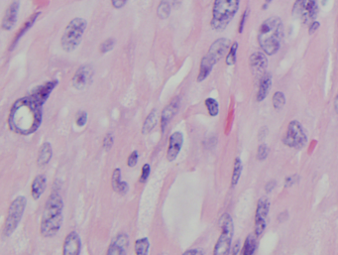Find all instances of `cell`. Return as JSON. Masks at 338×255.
Masks as SVG:
<instances>
[{
    "label": "cell",
    "instance_id": "obj_6",
    "mask_svg": "<svg viewBox=\"0 0 338 255\" xmlns=\"http://www.w3.org/2000/svg\"><path fill=\"white\" fill-rule=\"evenodd\" d=\"M87 26V20L81 17H75L69 22L61 37V46L64 51L71 53L81 45Z\"/></svg>",
    "mask_w": 338,
    "mask_h": 255
},
{
    "label": "cell",
    "instance_id": "obj_3",
    "mask_svg": "<svg viewBox=\"0 0 338 255\" xmlns=\"http://www.w3.org/2000/svg\"><path fill=\"white\" fill-rule=\"evenodd\" d=\"M64 202L59 193H52L45 203L40 224V232L45 239L55 237L59 232L64 221Z\"/></svg>",
    "mask_w": 338,
    "mask_h": 255
},
{
    "label": "cell",
    "instance_id": "obj_36",
    "mask_svg": "<svg viewBox=\"0 0 338 255\" xmlns=\"http://www.w3.org/2000/svg\"><path fill=\"white\" fill-rule=\"evenodd\" d=\"M248 16H249V9L246 8V9L243 11V14L241 16V19H240V21H239V25H238V33H239V34H242V33H243Z\"/></svg>",
    "mask_w": 338,
    "mask_h": 255
},
{
    "label": "cell",
    "instance_id": "obj_46",
    "mask_svg": "<svg viewBox=\"0 0 338 255\" xmlns=\"http://www.w3.org/2000/svg\"><path fill=\"white\" fill-rule=\"evenodd\" d=\"M240 246H241V245H240V240H237L235 243H234V246H233L231 252H232L233 254H238V253L241 251V248H242V247H240Z\"/></svg>",
    "mask_w": 338,
    "mask_h": 255
},
{
    "label": "cell",
    "instance_id": "obj_47",
    "mask_svg": "<svg viewBox=\"0 0 338 255\" xmlns=\"http://www.w3.org/2000/svg\"><path fill=\"white\" fill-rule=\"evenodd\" d=\"M185 255H197V254H204V251L203 250H201V249H197V248H195V249H189V250H187L185 253H184Z\"/></svg>",
    "mask_w": 338,
    "mask_h": 255
},
{
    "label": "cell",
    "instance_id": "obj_17",
    "mask_svg": "<svg viewBox=\"0 0 338 255\" xmlns=\"http://www.w3.org/2000/svg\"><path fill=\"white\" fill-rule=\"evenodd\" d=\"M317 14H319L317 0H306L300 16L303 23L306 25H309L312 21L316 19Z\"/></svg>",
    "mask_w": 338,
    "mask_h": 255
},
{
    "label": "cell",
    "instance_id": "obj_50",
    "mask_svg": "<svg viewBox=\"0 0 338 255\" xmlns=\"http://www.w3.org/2000/svg\"><path fill=\"white\" fill-rule=\"evenodd\" d=\"M268 6H269V4H268V3H266V2H264V3H263V5H262V7H261V9H262V10H266V9L268 8Z\"/></svg>",
    "mask_w": 338,
    "mask_h": 255
},
{
    "label": "cell",
    "instance_id": "obj_40",
    "mask_svg": "<svg viewBox=\"0 0 338 255\" xmlns=\"http://www.w3.org/2000/svg\"><path fill=\"white\" fill-rule=\"evenodd\" d=\"M88 122V113L86 111H81L76 117V125L78 127H84Z\"/></svg>",
    "mask_w": 338,
    "mask_h": 255
},
{
    "label": "cell",
    "instance_id": "obj_16",
    "mask_svg": "<svg viewBox=\"0 0 338 255\" xmlns=\"http://www.w3.org/2000/svg\"><path fill=\"white\" fill-rule=\"evenodd\" d=\"M58 84H59V82L57 80L49 81V82L45 83V84L41 85V86L36 87L34 90L31 91L30 95L32 97H34L40 104L44 105L46 101L49 99L51 92L55 90V88L58 86Z\"/></svg>",
    "mask_w": 338,
    "mask_h": 255
},
{
    "label": "cell",
    "instance_id": "obj_12",
    "mask_svg": "<svg viewBox=\"0 0 338 255\" xmlns=\"http://www.w3.org/2000/svg\"><path fill=\"white\" fill-rule=\"evenodd\" d=\"M249 65L253 74L261 77L264 75L268 67V58L264 52H254L249 57Z\"/></svg>",
    "mask_w": 338,
    "mask_h": 255
},
{
    "label": "cell",
    "instance_id": "obj_49",
    "mask_svg": "<svg viewBox=\"0 0 338 255\" xmlns=\"http://www.w3.org/2000/svg\"><path fill=\"white\" fill-rule=\"evenodd\" d=\"M334 108H335V111L338 114V94L336 99H335V102H334Z\"/></svg>",
    "mask_w": 338,
    "mask_h": 255
},
{
    "label": "cell",
    "instance_id": "obj_38",
    "mask_svg": "<svg viewBox=\"0 0 338 255\" xmlns=\"http://www.w3.org/2000/svg\"><path fill=\"white\" fill-rule=\"evenodd\" d=\"M138 159H139V153H138V151H132L131 154L129 155L128 159H127V166L129 168L135 167V166L137 165V163H138Z\"/></svg>",
    "mask_w": 338,
    "mask_h": 255
},
{
    "label": "cell",
    "instance_id": "obj_33",
    "mask_svg": "<svg viewBox=\"0 0 338 255\" xmlns=\"http://www.w3.org/2000/svg\"><path fill=\"white\" fill-rule=\"evenodd\" d=\"M121 169L120 168H116L114 169L113 173H112V177H111V185H112V189L114 191L117 192L118 188L121 184Z\"/></svg>",
    "mask_w": 338,
    "mask_h": 255
},
{
    "label": "cell",
    "instance_id": "obj_25",
    "mask_svg": "<svg viewBox=\"0 0 338 255\" xmlns=\"http://www.w3.org/2000/svg\"><path fill=\"white\" fill-rule=\"evenodd\" d=\"M159 122V115H158V112L156 109L152 110L149 114H148L146 120L144 121L143 123V126H142V133L143 134H148L150 133L155 127L156 125L158 124Z\"/></svg>",
    "mask_w": 338,
    "mask_h": 255
},
{
    "label": "cell",
    "instance_id": "obj_41",
    "mask_svg": "<svg viewBox=\"0 0 338 255\" xmlns=\"http://www.w3.org/2000/svg\"><path fill=\"white\" fill-rule=\"evenodd\" d=\"M297 182H299V175H296V174L291 175V176L287 177L285 180V188H291Z\"/></svg>",
    "mask_w": 338,
    "mask_h": 255
},
{
    "label": "cell",
    "instance_id": "obj_27",
    "mask_svg": "<svg viewBox=\"0 0 338 255\" xmlns=\"http://www.w3.org/2000/svg\"><path fill=\"white\" fill-rule=\"evenodd\" d=\"M150 249V241L147 238L139 239L135 241L134 251L137 255H146Z\"/></svg>",
    "mask_w": 338,
    "mask_h": 255
},
{
    "label": "cell",
    "instance_id": "obj_51",
    "mask_svg": "<svg viewBox=\"0 0 338 255\" xmlns=\"http://www.w3.org/2000/svg\"><path fill=\"white\" fill-rule=\"evenodd\" d=\"M272 1H273V0H265V2H266V3H268V4H270Z\"/></svg>",
    "mask_w": 338,
    "mask_h": 255
},
{
    "label": "cell",
    "instance_id": "obj_19",
    "mask_svg": "<svg viewBox=\"0 0 338 255\" xmlns=\"http://www.w3.org/2000/svg\"><path fill=\"white\" fill-rule=\"evenodd\" d=\"M128 245H129V238H128V236L127 234H124V233L119 234L110 243V245H109V247L107 249V254H126Z\"/></svg>",
    "mask_w": 338,
    "mask_h": 255
},
{
    "label": "cell",
    "instance_id": "obj_48",
    "mask_svg": "<svg viewBox=\"0 0 338 255\" xmlns=\"http://www.w3.org/2000/svg\"><path fill=\"white\" fill-rule=\"evenodd\" d=\"M182 1H183V0H170L172 6H174V7H177V6L182 3Z\"/></svg>",
    "mask_w": 338,
    "mask_h": 255
},
{
    "label": "cell",
    "instance_id": "obj_24",
    "mask_svg": "<svg viewBox=\"0 0 338 255\" xmlns=\"http://www.w3.org/2000/svg\"><path fill=\"white\" fill-rule=\"evenodd\" d=\"M255 233H250L245 239L243 246L241 248V253L243 255H252L255 253L258 247V241Z\"/></svg>",
    "mask_w": 338,
    "mask_h": 255
},
{
    "label": "cell",
    "instance_id": "obj_21",
    "mask_svg": "<svg viewBox=\"0 0 338 255\" xmlns=\"http://www.w3.org/2000/svg\"><path fill=\"white\" fill-rule=\"evenodd\" d=\"M47 187V178L43 174L37 175L31 184V195L32 198L37 201L44 194L45 190Z\"/></svg>",
    "mask_w": 338,
    "mask_h": 255
},
{
    "label": "cell",
    "instance_id": "obj_39",
    "mask_svg": "<svg viewBox=\"0 0 338 255\" xmlns=\"http://www.w3.org/2000/svg\"><path fill=\"white\" fill-rule=\"evenodd\" d=\"M305 1L306 0H295L294 1V5H293V15L296 16V17L301 16Z\"/></svg>",
    "mask_w": 338,
    "mask_h": 255
},
{
    "label": "cell",
    "instance_id": "obj_23",
    "mask_svg": "<svg viewBox=\"0 0 338 255\" xmlns=\"http://www.w3.org/2000/svg\"><path fill=\"white\" fill-rule=\"evenodd\" d=\"M53 156V149L50 142H44L39 149L38 157H37V165L39 167H45L47 165Z\"/></svg>",
    "mask_w": 338,
    "mask_h": 255
},
{
    "label": "cell",
    "instance_id": "obj_13",
    "mask_svg": "<svg viewBox=\"0 0 338 255\" xmlns=\"http://www.w3.org/2000/svg\"><path fill=\"white\" fill-rule=\"evenodd\" d=\"M184 145V134L180 131H175L172 133L169 138V145L167 150V159L169 162L175 161L182 150V147Z\"/></svg>",
    "mask_w": 338,
    "mask_h": 255
},
{
    "label": "cell",
    "instance_id": "obj_20",
    "mask_svg": "<svg viewBox=\"0 0 338 255\" xmlns=\"http://www.w3.org/2000/svg\"><path fill=\"white\" fill-rule=\"evenodd\" d=\"M272 88V75L270 73H265L259 80V89L257 92L256 100L258 103L263 102L267 95L269 94Z\"/></svg>",
    "mask_w": 338,
    "mask_h": 255
},
{
    "label": "cell",
    "instance_id": "obj_28",
    "mask_svg": "<svg viewBox=\"0 0 338 255\" xmlns=\"http://www.w3.org/2000/svg\"><path fill=\"white\" fill-rule=\"evenodd\" d=\"M172 4L168 0H162L157 7V15L160 19H167L171 14Z\"/></svg>",
    "mask_w": 338,
    "mask_h": 255
},
{
    "label": "cell",
    "instance_id": "obj_37",
    "mask_svg": "<svg viewBox=\"0 0 338 255\" xmlns=\"http://www.w3.org/2000/svg\"><path fill=\"white\" fill-rule=\"evenodd\" d=\"M150 173H151V166H150V164L146 163V164L143 165L142 169H141V176H140V179H139L140 183H145L149 178Z\"/></svg>",
    "mask_w": 338,
    "mask_h": 255
},
{
    "label": "cell",
    "instance_id": "obj_7",
    "mask_svg": "<svg viewBox=\"0 0 338 255\" xmlns=\"http://www.w3.org/2000/svg\"><path fill=\"white\" fill-rule=\"evenodd\" d=\"M221 232L215 243L213 253L215 255L229 254L231 251V243L234 234V224L229 213H224L220 221Z\"/></svg>",
    "mask_w": 338,
    "mask_h": 255
},
{
    "label": "cell",
    "instance_id": "obj_31",
    "mask_svg": "<svg viewBox=\"0 0 338 255\" xmlns=\"http://www.w3.org/2000/svg\"><path fill=\"white\" fill-rule=\"evenodd\" d=\"M272 103H273V107L276 110L282 109L285 105H286V96L284 92L282 91H276L272 97Z\"/></svg>",
    "mask_w": 338,
    "mask_h": 255
},
{
    "label": "cell",
    "instance_id": "obj_30",
    "mask_svg": "<svg viewBox=\"0 0 338 255\" xmlns=\"http://www.w3.org/2000/svg\"><path fill=\"white\" fill-rule=\"evenodd\" d=\"M238 47H239V44L238 42H233L230 48H229V51L227 53V55L225 56V64L227 66H234L236 64V61H237V52H238Z\"/></svg>",
    "mask_w": 338,
    "mask_h": 255
},
{
    "label": "cell",
    "instance_id": "obj_14",
    "mask_svg": "<svg viewBox=\"0 0 338 255\" xmlns=\"http://www.w3.org/2000/svg\"><path fill=\"white\" fill-rule=\"evenodd\" d=\"M82 251V240L76 231H71L63 244V254L78 255Z\"/></svg>",
    "mask_w": 338,
    "mask_h": 255
},
{
    "label": "cell",
    "instance_id": "obj_43",
    "mask_svg": "<svg viewBox=\"0 0 338 255\" xmlns=\"http://www.w3.org/2000/svg\"><path fill=\"white\" fill-rule=\"evenodd\" d=\"M127 1L128 0H111V4L114 9H121L126 5Z\"/></svg>",
    "mask_w": 338,
    "mask_h": 255
},
{
    "label": "cell",
    "instance_id": "obj_15",
    "mask_svg": "<svg viewBox=\"0 0 338 255\" xmlns=\"http://www.w3.org/2000/svg\"><path fill=\"white\" fill-rule=\"evenodd\" d=\"M20 7V1L19 0H13L10 5L7 7L3 19L1 23V27L4 31L12 30L14 28L16 21H17V16H18V11Z\"/></svg>",
    "mask_w": 338,
    "mask_h": 255
},
{
    "label": "cell",
    "instance_id": "obj_9",
    "mask_svg": "<svg viewBox=\"0 0 338 255\" xmlns=\"http://www.w3.org/2000/svg\"><path fill=\"white\" fill-rule=\"evenodd\" d=\"M283 143L295 150L303 149L308 143V136L300 121L292 120L287 127L286 134L282 139Z\"/></svg>",
    "mask_w": 338,
    "mask_h": 255
},
{
    "label": "cell",
    "instance_id": "obj_45",
    "mask_svg": "<svg viewBox=\"0 0 338 255\" xmlns=\"http://www.w3.org/2000/svg\"><path fill=\"white\" fill-rule=\"evenodd\" d=\"M276 181H270V182H268L267 184H266V187H265V190L268 192V193H270V192H272L274 189H275V187H276Z\"/></svg>",
    "mask_w": 338,
    "mask_h": 255
},
{
    "label": "cell",
    "instance_id": "obj_22",
    "mask_svg": "<svg viewBox=\"0 0 338 255\" xmlns=\"http://www.w3.org/2000/svg\"><path fill=\"white\" fill-rule=\"evenodd\" d=\"M40 14H41V12H35L34 14H32V15L30 16L29 18L27 19V21L21 26V28L19 29V31H18V33L16 34V36H15L14 39H13V41H12V44H11V46H10V51H12L13 49H14L15 47L17 46V44H18V42H19V40L28 32V31L30 30V28L35 24V22H36V20L38 19V17L40 16Z\"/></svg>",
    "mask_w": 338,
    "mask_h": 255
},
{
    "label": "cell",
    "instance_id": "obj_8",
    "mask_svg": "<svg viewBox=\"0 0 338 255\" xmlns=\"http://www.w3.org/2000/svg\"><path fill=\"white\" fill-rule=\"evenodd\" d=\"M27 200L24 195H18L12 201L7 211V218L3 227V234L10 237L20 224L26 209Z\"/></svg>",
    "mask_w": 338,
    "mask_h": 255
},
{
    "label": "cell",
    "instance_id": "obj_29",
    "mask_svg": "<svg viewBox=\"0 0 338 255\" xmlns=\"http://www.w3.org/2000/svg\"><path fill=\"white\" fill-rule=\"evenodd\" d=\"M205 105H206V109L208 114L211 117H215L218 115L220 113V105L218 102L212 97H207L205 101Z\"/></svg>",
    "mask_w": 338,
    "mask_h": 255
},
{
    "label": "cell",
    "instance_id": "obj_2",
    "mask_svg": "<svg viewBox=\"0 0 338 255\" xmlns=\"http://www.w3.org/2000/svg\"><path fill=\"white\" fill-rule=\"evenodd\" d=\"M284 37V24L278 16H271L262 22L257 34V42L267 56L279 52Z\"/></svg>",
    "mask_w": 338,
    "mask_h": 255
},
{
    "label": "cell",
    "instance_id": "obj_18",
    "mask_svg": "<svg viewBox=\"0 0 338 255\" xmlns=\"http://www.w3.org/2000/svg\"><path fill=\"white\" fill-rule=\"evenodd\" d=\"M178 108H180V97L176 96L175 99H173V101L163 109L161 117H160V125H161L162 132L165 131V129L167 128V126L169 125L171 120H173V117L177 113Z\"/></svg>",
    "mask_w": 338,
    "mask_h": 255
},
{
    "label": "cell",
    "instance_id": "obj_1",
    "mask_svg": "<svg viewBox=\"0 0 338 255\" xmlns=\"http://www.w3.org/2000/svg\"><path fill=\"white\" fill-rule=\"evenodd\" d=\"M43 105L30 94L15 101L7 120L10 130L24 136L36 132L42 124Z\"/></svg>",
    "mask_w": 338,
    "mask_h": 255
},
{
    "label": "cell",
    "instance_id": "obj_10",
    "mask_svg": "<svg viewBox=\"0 0 338 255\" xmlns=\"http://www.w3.org/2000/svg\"><path fill=\"white\" fill-rule=\"evenodd\" d=\"M270 210V201L267 197H261L258 200L255 211V224L254 233L257 238H260L267 226V217Z\"/></svg>",
    "mask_w": 338,
    "mask_h": 255
},
{
    "label": "cell",
    "instance_id": "obj_42",
    "mask_svg": "<svg viewBox=\"0 0 338 255\" xmlns=\"http://www.w3.org/2000/svg\"><path fill=\"white\" fill-rule=\"evenodd\" d=\"M321 27V22L317 21V20H314L312 21L310 24L309 25V35H312L314 34L316 31L320 29Z\"/></svg>",
    "mask_w": 338,
    "mask_h": 255
},
{
    "label": "cell",
    "instance_id": "obj_44",
    "mask_svg": "<svg viewBox=\"0 0 338 255\" xmlns=\"http://www.w3.org/2000/svg\"><path fill=\"white\" fill-rule=\"evenodd\" d=\"M128 190H129V186H128V184H127L126 182L122 181L121 184H120V186H119V188H118V193H120L121 195H125V194L128 192Z\"/></svg>",
    "mask_w": 338,
    "mask_h": 255
},
{
    "label": "cell",
    "instance_id": "obj_35",
    "mask_svg": "<svg viewBox=\"0 0 338 255\" xmlns=\"http://www.w3.org/2000/svg\"><path fill=\"white\" fill-rule=\"evenodd\" d=\"M114 143V137L112 133H107L103 138V147L105 151H109L112 148V145Z\"/></svg>",
    "mask_w": 338,
    "mask_h": 255
},
{
    "label": "cell",
    "instance_id": "obj_11",
    "mask_svg": "<svg viewBox=\"0 0 338 255\" xmlns=\"http://www.w3.org/2000/svg\"><path fill=\"white\" fill-rule=\"evenodd\" d=\"M94 75L93 69L89 65L79 67L72 79V85L75 90H84L91 83Z\"/></svg>",
    "mask_w": 338,
    "mask_h": 255
},
{
    "label": "cell",
    "instance_id": "obj_34",
    "mask_svg": "<svg viewBox=\"0 0 338 255\" xmlns=\"http://www.w3.org/2000/svg\"><path fill=\"white\" fill-rule=\"evenodd\" d=\"M269 155V148L268 146L262 143L259 145L258 149H257V160L259 161H264L265 159L268 157Z\"/></svg>",
    "mask_w": 338,
    "mask_h": 255
},
{
    "label": "cell",
    "instance_id": "obj_32",
    "mask_svg": "<svg viewBox=\"0 0 338 255\" xmlns=\"http://www.w3.org/2000/svg\"><path fill=\"white\" fill-rule=\"evenodd\" d=\"M114 46H115V39H113V38H107L100 46V52L102 54H106V53L112 51L113 48H114Z\"/></svg>",
    "mask_w": 338,
    "mask_h": 255
},
{
    "label": "cell",
    "instance_id": "obj_5",
    "mask_svg": "<svg viewBox=\"0 0 338 255\" xmlns=\"http://www.w3.org/2000/svg\"><path fill=\"white\" fill-rule=\"evenodd\" d=\"M240 6V0H214L211 11L210 27L217 32L226 29L235 17Z\"/></svg>",
    "mask_w": 338,
    "mask_h": 255
},
{
    "label": "cell",
    "instance_id": "obj_4",
    "mask_svg": "<svg viewBox=\"0 0 338 255\" xmlns=\"http://www.w3.org/2000/svg\"><path fill=\"white\" fill-rule=\"evenodd\" d=\"M231 46L230 40L227 38H220L215 40L207 51L206 55L203 57L200 65V71L196 77L198 83L204 82L206 77L210 75L213 70V67L225 57Z\"/></svg>",
    "mask_w": 338,
    "mask_h": 255
},
{
    "label": "cell",
    "instance_id": "obj_26",
    "mask_svg": "<svg viewBox=\"0 0 338 255\" xmlns=\"http://www.w3.org/2000/svg\"><path fill=\"white\" fill-rule=\"evenodd\" d=\"M243 171V164L242 161L239 157H236L233 163V171H232V176H231V188L236 187L238 182L240 180L241 174Z\"/></svg>",
    "mask_w": 338,
    "mask_h": 255
}]
</instances>
